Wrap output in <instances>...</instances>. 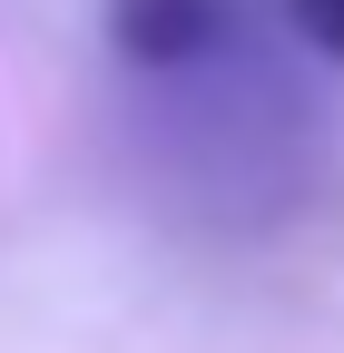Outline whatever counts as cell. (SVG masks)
<instances>
[{"mask_svg": "<svg viewBox=\"0 0 344 353\" xmlns=\"http://www.w3.org/2000/svg\"><path fill=\"white\" fill-rule=\"evenodd\" d=\"M285 20L305 30V39H315L325 59H344V0H285Z\"/></svg>", "mask_w": 344, "mask_h": 353, "instance_id": "7a4b0ae2", "label": "cell"}, {"mask_svg": "<svg viewBox=\"0 0 344 353\" xmlns=\"http://www.w3.org/2000/svg\"><path fill=\"white\" fill-rule=\"evenodd\" d=\"M118 50L148 79H187L236 50V0H118Z\"/></svg>", "mask_w": 344, "mask_h": 353, "instance_id": "6da1fadb", "label": "cell"}]
</instances>
